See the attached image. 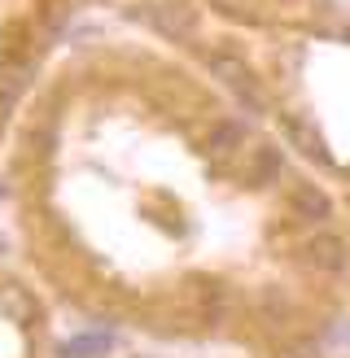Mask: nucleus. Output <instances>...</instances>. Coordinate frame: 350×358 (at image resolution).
Instances as JSON below:
<instances>
[{
  "mask_svg": "<svg viewBox=\"0 0 350 358\" xmlns=\"http://www.w3.org/2000/svg\"><path fill=\"white\" fill-rule=\"evenodd\" d=\"M206 66H210V75L215 79H223L232 92L250 105L254 114H262L267 110V101H262V92H258V83H254V75L245 70V62H237V57H227V52H215V57H206Z\"/></svg>",
  "mask_w": 350,
  "mask_h": 358,
  "instance_id": "obj_1",
  "label": "nucleus"
},
{
  "mask_svg": "<svg viewBox=\"0 0 350 358\" xmlns=\"http://www.w3.org/2000/svg\"><path fill=\"white\" fill-rule=\"evenodd\" d=\"M237 149H241V127H232V122L215 127V136H210V153H215V157H232Z\"/></svg>",
  "mask_w": 350,
  "mask_h": 358,
  "instance_id": "obj_5",
  "label": "nucleus"
},
{
  "mask_svg": "<svg viewBox=\"0 0 350 358\" xmlns=\"http://www.w3.org/2000/svg\"><path fill=\"white\" fill-rule=\"evenodd\" d=\"M307 262L320 266V271H342V266H346V249H342L337 236H315L307 245Z\"/></svg>",
  "mask_w": 350,
  "mask_h": 358,
  "instance_id": "obj_2",
  "label": "nucleus"
},
{
  "mask_svg": "<svg viewBox=\"0 0 350 358\" xmlns=\"http://www.w3.org/2000/svg\"><path fill=\"white\" fill-rule=\"evenodd\" d=\"M110 350V332H97V336H79V341H70L62 354L66 358H88V354H105Z\"/></svg>",
  "mask_w": 350,
  "mask_h": 358,
  "instance_id": "obj_6",
  "label": "nucleus"
},
{
  "mask_svg": "<svg viewBox=\"0 0 350 358\" xmlns=\"http://www.w3.org/2000/svg\"><path fill=\"white\" fill-rule=\"evenodd\" d=\"M153 22L162 27L167 35H188L192 31V17L188 13H153Z\"/></svg>",
  "mask_w": 350,
  "mask_h": 358,
  "instance_id": "obj_7",
  "label": "nucleus"
},
{
  "mask_svg": "<svg viewBox=\"0 0 350 358\" xmlns=\"http://www.w3.org/2000/svg\"><path fill=\"white\" fill-rule=\"evenodd\" d=\"M285 136H289V145L298 149V153H307V157H315V162H328V153H324V140L315 136L302 118H285Z\"/></svg>",
  "mask_w": 350,
  "mask_h": 358,
  "instance_id": "obj_3",
  "label": "nucleus"
},
{
  "mask_svg": "<svg viewBox=\"0 0 350 358\" xmlns=\"http://www.w3.org/2000/svg\"><path fill=\"white\" fill-rule=\"evenodd\" d=\"M272 175H280V153L276 149H262L258 162H254V179L262 184V179H272Z\"/></svg>",
  "mask_w": 350,
  "mask_h": 358,
  "instance_id": "obj_8",
  "label": "nucleus"
},
{
  "mask_svg": "<svg viewBox=\"0 0 350 358\" xmlns=\"http://www.w3.org/2000/svg\"><path fill=\"white\" fill-rule=\"evenodd\" d=\"M289 206L302 214V219H328V210H332L328 196L315 188V184H298V188L289 192Z\"/></svg>",
  "mask_w": 350,
  "mask_h": 358,
  "instance_id": "obj_4",
  "label": "nucleus"
}]
</instances>
